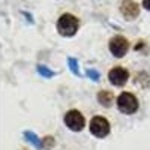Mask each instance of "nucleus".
Returning <instances> with one entry per match:
<instances>
[{"instance_id":"f257e3e1","label":"nucleus","mask_w":150,"mask_h":150,"mask_svg":"<svg viewBox=\"0 0 150 150\" xmlns=\"http://www.w3.org/2000/svg\"><path fill=\"white\" fill-rule=\"evenodd\" d=\"M57 30L63 36H72L78 30V20L71 14H63L57 21Z\"/></svg>"},{"instance_id":"f03ea898","label":"nucleus","mask_w":150,"mask_h":150,"mask_svg":"<svg viewBox=\"0 0 150 150\" xmlns=\"http://www.w3.org/2000/svg\"><path fill=\"white\" fill-rule=\"evenodd\" d=\"M117 107L125 114H132V112L138 110V101H137V98L132 93L125 92L117 98Z\"/></svg>"},{"instance_id":"7ed1b4c3","label":"nucleus","mask_w":150,"mask_h":150,"mask_svg":"<svg viewBox=\"0 0 150 150\" xmlns=\"http://www.w3.org/2000/svg\"><path fill=\"white\" fill-rule=\"evenodd\" d=\"M90 132L98 138H104L110 132V123L107 122V119L96 116L90 122Z\"/></svg>"},{"instance_id":"20e7f679","label":"nucleus","mask_w":150,"mask_h":150,"mask_svg":"<svg viewBox=\"0 0 150 150\" xmlns=\"http://www.w3.org/2000/svg\"><path fill=\"white\" fill-rule=\"evenodd\" d=\"M65 123H66V126L71 131L78 132V131H81L84 128V117L81 116L80 111L71 110V111L66 112V116H65Z\"/></svg>"},{"instance_id":"39448f33","label":"nucleus","mask_w":150,"mask_h":150,"mask_svg":"<svg viewBox=\"0 0 150 150\" xmlns=\"http://www.w3.org/2000/svg\"><path fill=\"white\" fill-rule=\"evenodd\" d=\"M128 48H129V44L123 36H114L110 41V51L116 57H123L125 54H126Z\"/></svg>"},{"instance_id":"423d86ee","label":"nucleus","mask_w":150,"mask_h":150,"mask_svg":"<svg viewBox=\"0 0 150 150\" xmlns=\"http://www.w3.org/2000/svg\"><path fill=\"white\" fill-rule=\"evenodd\" d=\"M108 78H110V83L111 84H114V86H123L125 83L128 81L129 74H128L126 69H123V68H114V69L110 71Z\"/></svg>"},{"instance_id":"0eeeda50","label":"nucleus","mask_w":150,"mask_h":150,"mask_svg":"<svg viewBox=\"0 0 150 150\" xmlns=\"http://www.w3.org/2000/svg\"><path fill=\"white\" fill-rule=\"evenodd\" d=\"M120 11L128 20H134L140 14V8H138V5H137L134 0H123L122 6H120Z\"/></svg>"},{"instance_id":"6e6552de","label":"nucleus","mask_w":150,"mask_h":150,"mask_svg":"<svg viewBox=\"0 0 150 150\" xmlns=\"http://www.w3.org/2000/svg\"><path fill=\"white\" fill-rule=\"evenodd\" d=\"M98 99H99V102H101L102 105H105V107H110L111 105V102H112V95L110 93V92H107V90H102L101 93L98 95Z\"/></svg>"},{"instance_id":"1a4fd4ad","label":"nucleus","mask_w":150,"mask_h":150,"mask_svg":"<svg viewBox=\"0 0 150 150\" xmlns=\"http://www.w3.org/2000/svg\"><path fill=\"white\" fill-rule=\"evenodd\" d=\"M24 137H27V140L29 141H32L36 147H41L42 146V143L39 141V140H38V137L33 134V132H29V131H26V132H24Z\"/></svg>"},{"instance_id":"9d476101","label":"nucleus","mask_w":150,"mask_h":150,"mask_svg":"<svg viewBox=\"0 0 150 150\" xmlns=\"http://www.w3.org/2000/svg\"><path fill=\"white\" fill-rule=\"evenodd\" d=\"M69 68H71V71H72L75 75L80 74V69H78V66H77V62H75L74 59H69Z\"/></svg>"},{"instance_id":"9b49d317","label":"nucleus","mask_w":150,"mask_h":150,"mask_svg":"<svg viewBox=\"0 0 150 150\" xmlns=\"http://www.w3.org/2000/svg\"><path fill=\"white\" fill-rule=\"evenodd\" d=\"M38 72L42 74V75H45V77H51V75H53V72L48 71L45 66H39V68H38Z\"/></svg>"},{"instance_id":"f8f14e48","label":"nucleus","mask_w":150,"mask_h":150,"mask_svg":"<svg viewBox=\"0 0 150 150\" xmlns=\"http://www.w3.org/2000/svg\"><path fill=\"white\" fill-rule=\"evenodd\" d=\"M87 74H89L90 77H93L92 80H95V81H96V80L99 78V75H98V72H95V71H89V72H87Z\"/></svg>"},{"instance_id":"ddd939ff","label":"nucleus","mask_w":150,"mask_h":150,"mask_svg":"<svg viewBox=\"0 0 150 150\" xmlns=\"http://www.w3.org/2000/svg\"><path fill=\"white\" fill-rule=\"evenodd\" d=\"M143 6L150 11V0H143Z\"/></svg>"}]
</instances>
